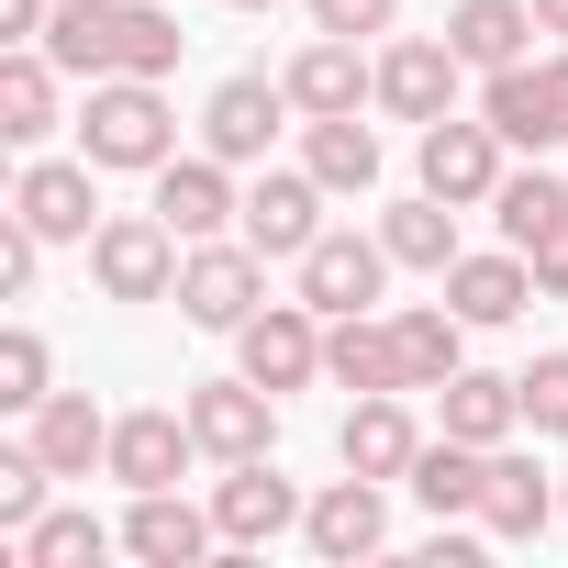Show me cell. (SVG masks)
<instances>
[{
  "label": "cell",
  "mask_w": 568,
  "mask_h": 568,
  "mask_svg": "<svg viewBox=\"0 0 568 568\" xmlns=\"http://www.w3.org/2000/svg\"><path fill=\"white\" fill-rule=\"evenodd\" d=\"M79 156H90V168H134V179H156V168L179 156V112H168V90H156V79H90Z\"/></svg>",
  "instance_id": "obj_2"
},
{
  "label": "cell",
  "mask_w": 568,
  "mask_h": 568,
  "mask_svg": "<svg viewBox=\"0 0 568 568\" xmlns=\"http://www.w3.org/2000/svg\"><path fill=\"white\" fill-rule=\"evenodd\" d=\"M379 245H390L402 267H435V278H446V267L468 256V245H457V201H435V190L390 201V212H379Z\"/></svg>",
  "instance_id": "obj_27"
},
{
  "label": "cell",
  "mask_w": 568,
  "mask_h": 568,
  "mask_svg": "<svg viewBox=\"0 0 568 568\" xmlns=\"http://www.w3.org/2000/svg\"><path fill=\"white\" fill-rule=\"evenodd\" d=\"M45 23H57V0H0V34L12 45H45Z\"/></svg>",
  "instance_id": "obj_37"
},
{
  "label": "cell",
  "mask_w": 568,
  "mask_h": 568,
  "mask_svg": "<svg viewBox=\"0 0 568 568\" xmlns=\"http://www.w3.org/2000/svg\"><path fill=\"white\" fill-rule=\"evenodd\" d=\"M234 368H245L256 390H278V402L313 390V379H324V313H313V302H267V313L234 335Z\"/></svg>",
  "instance_id": "obj_6"
},
{
  "label": "cell",
  "mask_w": 568,
  "mask_h": 568,
  "mask_svg": "<svg viewBox=\"0 0 568 568\" xmlns=\"http://www.w3.org/2000/svg\"><path fill=\"white\" fill-rule=\"evenodd\" d=\"M457 79H468V57H457L446 34L379 45V112H390V123H446V112H457Z\"/></svg>",
  "instance_id": "obj_10"
},
{
  "label": "cell",
  "mask_w": 568,
  "mask_h": 568,
  "mask_svg": "<svg viewBox=\"0 0 568 568\" xmlns=\"http://www.w3.org/2000/svg\"><path fill=\"white\" fill-rule=\"evenodd\" d=\"M435 413H446V435H468V446H513V435H524V379L457 368V379L435 390Z\"/></svg>",
  "instance_id": "obj_26"
},
{
  "label": "cell",
  "mask_w": 568,
  "mask_h": 568,
  "mask_svg": "<svg viewBox=\"0 0 568 568\" xmlns=\"http://www.w3.org/2000/svg\"><path fill=\"white\" fill-rule=\"evenodd\" d=\"M557 524H568V479H557Z\"/></svg>",
  "instance_id": "obj_40"
},
{
  "label": "cell",
  "mask_w": 568,
  "mask_h": 568,
  "mask_svg": "<svg viewBox=\"0 0 568 568\" xmlns=\"http://www.w3.org/2000/svg\"><path fill=\"white\" fill-rule=\"evenodd\" d=\"M23 446H34L57 479H90V468H112V413H101L90 390H45V402L23 413Z\"/></svg>",
  "instance_id": "obj_15"
},
{
  "label": "cell",
  "mask_w": 568,
  "mask_h": 568,
  "mask_svg": "<svg viewBox=\"0 0 568 568\" xmlns=\"http://www.w3.org/2000/svg\"><path fill=\"white\" fill-rule=\"evenodd\" d=\"M313 501L278 479V457H234L223 479H212V524H223V546H267V535H291Z\"/></svg>",
  "instance_id": "obj_13"
},
{
  "label": "cell",
  "mask_w": 568,
  "mask_h": 568,
  "mask_svg": "<svg viewBox=\"0 0 568 568\" xmlns=\"http://www.w3.org/2000/svg\"><path fill=\"white\" fill-rule=\"evenodd\" d=\"M524 424H535V435H568V346H546V357L524 368Z\"/></svg>",
  "instance_id": "obj_34"
},
{
  "label": "cell",
  "mask_w": 568,
  "mask_h": 568,
  "mask_svg": "<svg viewBox=\"0 0 568 568\" xmlns=\"http://www.w3.org/2000/svg\"><path fill=\"white\" fill-rule=\"evenodd\" d=\"M234 12H267V0H234Z\"/></svg>",
  "instance_id": "obj_41"
},
{
  "label": "cell",
  "mask_w": 568,
  "mask_h": 568,
  "mask_svg": "<svg viewBox=\"0 0 568 568\" xmlns=\"http://www.w3.org/2000/svg\"><path fill=\"white\" fill-rule=\"evenodd\" d=\"M201 546H223L212 501H179V490H134V513H123V557H145V568H190Z\"/></svg>",
  "instance_id": "obj_22"
},
{
  "label": "cell",
  "mask_w": 568,
  "mask_h": 568,
  "mask_svg": "<svg viewBox=\"0 0 568 568\" xmlns=\"http://www.w3.org/2000/svg\"><path fill=\"white\" fill-rule=\"evenodd\" d=\"M45 390H57V357H45V335H34V324H12V335H0V413L23 424Z\"/></svg>",
  "instance_id": "obj_32"
},
{
  "label": "cell",
  "mask_w": 568,
  "mask_h": 568,
  "mask_svg": "<svg viewBox=\"0 0 568 568\" xmlns=\"http://www.w3.org/2000/svg\"><path fill=\"white\" fill-rule=\"evenodd\" d=\"M302 12H313V34H357L368 45V34L402 23V0H302Z\"/></svg>",
  "instance_id": "obj_36"
},
{
  "label": "cell",
  "mask_w": 568,
  "mask_h": 568,
  "mask_svg": "<svg viewBox=\"0 0 568 568\" xmlns=\"http://www.w3.org/2000/svg\"><path fill=\"white\" fill-rule=\"evenodd\" d=\"M479 524H490V546H535V535L557 524V468H535V457L490 446V490H479Z\"/></svg>",
  "instance_id": "obj_21"
},
{
  "label": "cell",
  "mask_w": 568,
  "mask_h": 568,
  "mask_svg": "<svg viewBox=\"0 0 568 568\" xmlns=\"http://www.w3.org/2000/svg\"><path fill=\"white\" fill-rule=\"evenodd\" d=\"M335 457H346L357 479H413V457H424V424H413V402H402V390H357V413H346Z\"/></svg>",
  "instance_id": "obj_19"
},
{
  "label": "cell",
  "mask_w": 568,
  "mask_h": 568,
  "mask_svg": "<svg viewBox=\"0 0 568 568\" xmlns=\"http://www.w3.org/2000/svg\"><path fill=\"white\" fill-rule=\"evenodd\" d=\"M390 267H402V256H390L379 234H313V245H302V302H313L324 324H335V313H379Z\"/></svg>",
  "instance_id": "obj_9"
},
{
  "label": "cell",
  "mask_w": 568,
  "mask_h": 568,
  "mask_svg": "<svg viewBox=\"0 0 568 568\" xmlns=\"http://www.w3.org/2000/svg\"><path fill=\"white\" fill-rule=\"evenodd\" d=\"M490 212H501V245H524V256H535V245L568 223V179H546V168H501Z\"/></svg>",
  "instance_id": "obj_30"
},
{
  "label": "cell",
  "mask_w": 568,
  "mask_h": 568,
  "mask_svg": "<svg viewBox=\"0 0 568 568\" xmlns=\"http://www.w3.org/2000/svg\"><path fill=\"white\" fill-rule=\"evenodd\" d=\"M179 234L168 212H101L90 234V278H101V302H179Z\"/></svg>",
  "instance_id": "obj_4"
},
{
  "label": "cell",
  "mask_w": 568,
  "mask_h": 568,
  "mask_svg": "<svg viewBox=\"0 0 568 568\" xmlns=\"http://www.w3.org/2000/svg\"><path fill=\"white\" fill-rule=\"evenodd\" d=\"M546 23H535V0H457L446 12V45L490 79V68H524V45H535Z\"/></svg>",
  "instance_id": "obj_25"
},
{
  "label": "cell",
  "mask_w": 568,
  "mask_h": 568,
  "mask_svg": "<svg viewBox=\"0 0 568 568\" xmlns=\"http://www.w3.org/2000/svg\"><path fill=\"white\" fill-rule=\"evenodd\" d=\"M446 302H457L468 324H513V313L546 302V291H535V256L501 245V256H457V267H446Z\"/></svg>",
  "instance_id": "obj_24"
},
{
  "label": "cell",
  "mask_w": 568,
  "mask_h": 568,
  "mask_svg": "<svg viewBox=\"0 0 568 568\" xmlns=\"http://www.w3.org/2000/svg\"><path fill=\"white\" fill-rule=\"evenodd\" d=\"M302 168L324 190H379V134L357 112H324V123H302Z\"/></svg>",
  "instance_id": "obj_29"
},
{
  "label": "cell",
  "mask_w": 568,
  "mask_h": 568,
  "mask_svg": "<svg viewBox=\"0 0 568 568\" xmlns=\"http://www.w3.org/2000/svg\"><path fill=\"white\" fill-rule=\"evenodd\" d=\"M179 12H156V0H57L45 23V57L68 79H168L179 68Z\"/></svg>",
  "instance_id": "obj_1"
},
{
  "label": "cell",
  "mask_w": 568,
  "mask_h": 568,
  "mask_svg": "<svg viewBox=\"0 0 568 568\" xmlns=\"http://www.w3.org/2000/svg\"><path fill=\"white\" fill-rule=\"evenodd\" d=\"M535 291H546V302H568V223L535 245Z\"/></svg>",
  "instance_id": "obj_38"
},
{
  "label": "cell",
  "mask_w": 568,
  "mask_h": 568,
  "mask_svg": "<svg viewBox=\"0 0 568 568\" xmlns=\"http://www.w3.org/2000/svg\"><path fill=\"white\" fill-rule=\"evenodd\" d=\"M57 57L45 45H12L0 57V145H23V156H45V134H57Z\"/></svg>",
  "instance_id": "obj_23"
},
{
  "label": "cell",
  "mask_w": 568,
  "mask_h": 568,
  "mask_svg": "<svg viewBox=\"0 0 568 568\" xmlns=\"http://www.w3.org/2000/svg\"><path fill=\"white\" fill-rule=\"evenodd\" d=\"M156 212H168L179 245H212L223 223H245V190H234V168L201 145V156H168V168H156Z\"/></svg>",
  "instance_id": "obj_14"
},
{
  "label": "cell",
  "mask_w": 568,
  "mask_h": 568,
  "mask_svg": "<svg viewBox=\"0 0 568 568\" xmlns=\"http://www.w3.org/2000/svg\"><path fill=\"white\" fill-rule=\"evenodd\" d=\"M278 79H291V112L302 123H324V112H357V101H379V68L357 57V34H313L291 68H278Z\"/></svg>",
  "instance_id": "obj_17"
},
{
  "label": "cell",
  "mask_w": 568,
  "mask_h": 568,
  "mask_svg": "<svg viewBox=\"0 0 568 568\" xmlns=\"http://www.w3.org/2000/svg\"><path fill=\"white\" fill-rule=\"evenodd\" d=\"M45 490H57V468H45L34 446H0V535H23V524L45 513Z\"/></svg>",
  "instance_id": "obj_33"
},
{
  "label": "cell",
  "mask_w": 568,
  "mask_h": 568,
  "mask_svg": "<svg viewBox=\"0 0 568 568\" xmlns=\"http://www.w3.org/2000/svg\"><path fill=\"white\" fill-rule=\"evenodd\" d=\"M190 457H201L190 413H112V468H101V479H123V490H179Z\"/></svg>",
  "instance_id": "obj_20"
},
{
  "label": "cell",
  "mask_w": 568,
  "mask_h": 568,
  "mask_svg": "<svg viewBox=\"0 0 568 568\" xmlns=\"http://www.w3.org/2000/svg\"><path fill=\"white\" fill-rule=\"evenodd\" d=\"M379 490H390V479H357V468H346V479H324V490H313V513H302V546H313V557H335V568L379 557V546H390V501H379Z\"/></svg>",
  "instance_id": "obj_12"
},
{
  "label": "cell",
  "mask_w": 568,
  "mask_h": 568,
  "mask_svg": "<svg viewBox=\"0 0 568 568\" xmlns=\"http://www.w3.org/2000/svg\"><path fill=\"white\" fill-rule=\"evenodd\" d=\"M413 156H424V190L457 201V212H490V190H501V168H513V145H501L490 112H446V123H424Z\"/></svg>",
  "instance_id": "obj_5"
},
{
  "label": "cell",
  "mask_w": 568,
  "mask_h": 568,
  "mask_svg": "<svg viewBox=\"0 0 568 568\" xmlns=\"http://www.w3.org/2000/svg\"><path fill=\"white\" fill-rule=\"evenodd\" d=\"M324 379H335V390H413L402 324H390V313H335V324H324Z\"/></svg>",
  "instance_id": "obj_18"
},
{
  "label": "cell",
  "mask_w": 568,
  "mask_h": 568,
  "mask_svg": "<svg viewBox=\"0 0 568 568\" xmlns=\"http://www.w3.org/2000/svg\"><path fill=\"white\" fill-rule=\"evenodd\" d=\"M313 234H324V179H313V168H267V179L245 190V245H256V256H291V267H302Z\"/></svg>",
  "instance_id": "obj_16"
},
{
  "label": "cell",
  "mask_w": 568,
  "mask_h": 568,
  "mask_svg": "<svg viewBox=\"0 0 568 568\" xmlns=\"http://www.w3.org/2000/svg\"><path fill=\"white\" fill-rule=\"evenodd\" d=\"M34 278H45V234L12 212L0 223V302H34Z\"/></svg>",
  "instance_id": "obj_35"
},
{
  "label": "cell",
  "mask_w": 568,
  "mask_h": 568,
  "mask_svg": "<svg viewBox=\"0 0 568 568\" xmlns=\"http://www.w3.org/2000/svg\"><path fill=\"white\" fill-rule=\"evenodd\" d=\"M12 212H23L45 245H90V234H101V168H90V156H23Z\"/></svg>",
  "instance_id": "obj_7"
},
{
  "label": "cell",
  "mask_w": 568,
  "mask_h": 568,
  "mask_svg": "<svg viewBox=\"0 0 568 568\" xmlns=\"http://www.w3.org/2000/svg\"><path fill=\"white\" fill-rule=\"evenodd\" d=\"M179 413H190V435H201V457H212V468H234V457H267V446H278V390H256L245 368H234V379H201Z\"/></svg>",
  "instance_id": "obj_8"
},
{
  "label": "cell",
  "mask_w": 568,
  "mask_h": 568,
  "mask_svg": "<svg viewBox=\"0 0 568 568\" xmlns=\"http://www.w3.org/2000/svg\"><path fill=\"white\" fill-rule=\"evenodd\" d=\"M278 123H291V79H256V68L201 101V145H212L223 168H256V156L278 145Z\"/></svg>",
  "instance_id": "obj_11"
},
{
  "label": "cell",
  "mask_w": 568,
  "mask_h": 568,
  "mask_svg": "<svg viewBox=\"0 0 568 568\" xmlns=\"http://www.w3.org/2000/svg\"><path fill=\"white\" fill-rule=\"evenodd\" d=\"M390 324H402V357H413V390H446V379L468 368V335H479V324H468L457 302H413V313H390Z\"/></svg>",
  "instance_id": "obj_28"
},
{
  "label": "cell",
  "mask_w": 568,
  "mask_h": 568,
  "mask_svg": "<svg viewBox=\"0 0 568 568\" xmlns=\"http://www.w3.org/2000/svg\"><path fill=\"white\" fill-rule=\"evenodd\" d=\"M101 546H123V535H101L90 513H34V524L12 535V557H23V568H90Z\"/></svg>",
  "instance_id": "obj_31"
},
{
  "label": "cell",
  "mask_w": 568,
  "mask_h": 568,
  "mask_svg": "<svg viewBox=\"0 0 568 568\" xmlns=\"http://www.w3.org/2000/svg\"><path fill=\"white\" fill-rule=\"evenodd\" d=\"M179 313H190L201 335H245V324L267 313V256H256L245 234L190 245V256H179Z\"/></svg>",
  "instance_id": "obj_3"
},
{
  "label": "cell",
  "mask_w": 568,
  "mask_h": 568,
  "mask_svg": "<svg viewBox=\"0 0 568 568\" xmlns=\"http://www.w3.org/2000/svg\"><path fill=\"white\" fill-rule=\"evenodd\" d=\"M535 23H546V34H568V0H535Z\"/></svg>",
  "instance_id": "obj_39"
}]
</instances>
